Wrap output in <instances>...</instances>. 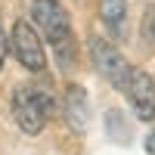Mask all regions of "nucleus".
<instances>
[{"label":"nucleus","mask_w":155,"mask_h":155,"mask_svg":"<svg viewBox=\"0 0 155 155\" xmlns=\"http://www.w3.org/2000/svg\"><path fill=\"white\" fill-rule=\"evenodd\" d=\"M31 19L53 47H62L71 41V22L59 0H31Z\"/></svg>","instance_id":"3"},{"label":"nucleus","mask_w":155,"mask_h":155,"mask_svg":"<svg viewBox=\"0 0 155 155\" xmlns=\"http://www.w3.org/2000/svg\"><path fill=\"white\" fill-rule=\"evenodd\" d=\"M90 59H93V68L106 78L112 87L127 90V81L134 74V65L124 59V53L115 44H109L106 37H90Z\"/></svg>","instance_id":"2"},{"label":"nucleus","mask_w":155,"mask_h":155,"mask_svg":"<svg viewBox=\"0 0 155 155\" xmlns=\"http://www.w3.org/2000/svg\"><path fill=\"white\" fill-rule=\"evenodd\" d=\"M146 152H149V155H155V130L146 137Z\"/></svg>","instance_id":"10"},{"label":"nucleus","mask_w":155,"mask_h":155,"mask_svg":"<svg viewBox=\"0 0 155 155\" xmlns=\"http://www.w3.org/2000/svg\"><path fill=\"white\" fill-rule=\"evenodd\" d=\"M62 112H65V121L71 130L84 134L90 124V102H87V90L81 84H68L65 96H62Z\"/></svg>","instance_id":"6"},{"label":"nucleus","mask_w":155,"mask_h":155,"mask_svg":"<svg viewBox=\"0 0 155 155\" xmlns=\"http://www.w3.org/2000/svg\"><path fill=\"white\" fill-rule=\"evenodd\" d=\"M127 102L140 121H152L155 118V81L152 74L143 71V68H134L130 81H127Z\"/></svg>","instance_id":"5"},{"label":"nucleus","mask_w":155,"mask_h":155,"mask_svg":"<svg viewBox=\"0 0 155 155\" xmlns=\"http://www.w3.org/2000/svg\"><path fill=\"white\" fill-rule=\"evenodd\" d=\"M6 53H9V37L3 31V25H0V68H3V62H6Z\"/></svg>","instance_id":"8"},{"label":"nucleus","mask_w":155,"mask_h":155,"mask_svg":"<svg viewBox=\"0 0 155 155\" xmlns=\"http://www.w3.org/2000/svg\"><path fill=\"white\" fill-rule=\"evenodd\" d=\"M53 115V96L47 87L22 84L12 90V118H16L19 130L25 134H41L47 127V118Z\"/></svg>","instance_id":"1"},{"label":"nucleus","mask_w":155,"mask_h":155,"mask_svg":"<svg viewBox=\"0 0 155 155\" xmlns=\"http://www.w3.org/2000/svg\"><path fill=\"white\" fill-rule=\"evenodd\" d=\"M146 31H149V37L155 41V6L149 9V19H146Z\"/></svg>","instance_id":"9"},{"label":"nucleus","mask_w":155,"mask_h":155,"mask_svg":"<svg viewBox=\"0 0 155 155\" xmlns=\"http://www.w3.org/2000/svg\"><path fill=\"white\" fill-rule=\"evenodd\" d=\"M9 47H12V56L22 62V68H28L34 74L47 68V53H44L41 34L34 31V25L28 19H16L12 34H9Z\"/></svg>","instance_id":"4"},{"label":"nucleus","mask_w":155,"mask_h":155,"mask_svg":"<svg viewBox=\"0 0 155 155\" xmlns=\"http://www.w3.org/2000/svg\"><path fill=\"white\" fill-rule=\"evenodd\" d=\"M99 19L112 37H121L127 25V0H99Z\"/></svg>","instance_id":"7"}]
</instances>
